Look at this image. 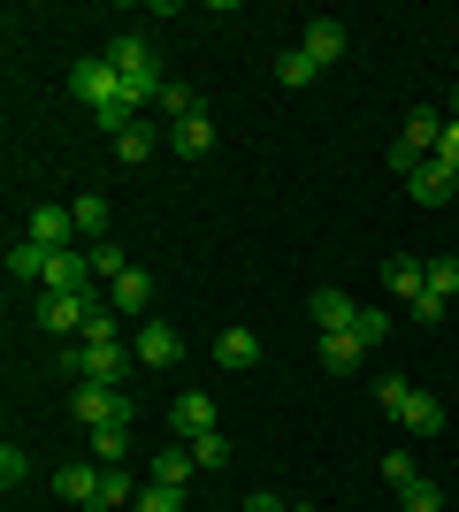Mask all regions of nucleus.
I'll return each instance as SVG.
<instances>
[{
	"label": "nucleus",
	"mask_w": 459,
	"mask_h": 512,
	"mask_svg": "<svg viewBox=\"0 0 459 512\" xmlns=\"http://www.w3.org/2000/svg\"><path fill=\"white\" fill-rule=\"evenodd\" d=\"M314 77H322V69L306 62L299 46H291V54H276V85H314Z\"/></svg>",
	"instance_id": "27"
},
{
	"label": "nucleus",
	"mask_w": 459,
	"mask_h": 512,
	"mask_svg": "<svg viewBox=\"0 0 459 512\" xmlns=\"http://www.w3.org/2000/svg\"><path fill=\"white\" fill-rule=\"evenodd\" d=\"M100 306H108V299H100V283H92V291H77V299H54V291H39V299H31V314H39V329H62V337L77 329V337H85V321L100 314Z\"/></svg>",
	"instance_id": "4"
},
{
	"label": "nucleus",
	"mask_w": 459,
	"mask_h": 512,
	"mask_svg": "<svg viewBox=\"0 0 459 512\" xmlns=\"http://www.w3.org/2000/svg\"><path fill=\"white\" fill-rule=\"evenodd\" d=\"M192 459H199L207 474H215V467H230V436H222V428H215V436H199V444H192Z\"/></svg>",
	"instance_id": "31"
},
{
	"label": "nucleus",
	"mask_w": 459,
	"mask_h": 512,
	"mask_svg": "<svg viewBox=\"0 0 459 512\" xmlns=\"http://www.w3.org/2000/svg\"><path fill=\"white\" fill-rule=\"evenodd\" d=\"M437 161H444V169L459 176V123H444V146H437Z\"/></svg>",
	"instance_id": "38"
},
{
	"label": "nucleus",
	"mask_w": 459,
	"mask_h": 512,
	"mask_svg": "<svg viewBox=\"0 0 459 512\" xmlns=\"http://www.w3.org/2000/svg\"><path fill=\"white\" fill-rule=\"evenodd\" d=\"M62 367H69V383H108V390L131 383V352L123 344H69Z\"/></svg>",
	"instance_id": "2"
},
{
	"label": "nucleus",
	"mask_w": 459,
	"mask_h": 512,
	"mask_svg": "<svg viewBox=\"0 0 459 512\" xmlns=\"http://www.w3.org/2000/svg\"><path fill=\"white\" fill-rule=\"evenodd\" d=\"M291 512H322V505H291Z\"/></svg>",
	"instance_id": "41"
},
{
	"label": "nucleus",
	"mask_w": 459,
	"mask_h": 512,
	"mask_svg": "<svg viewBox=\"0 0 459 512\" xmlns=\"http://www.w3.org/2000/svg\"><path fill=\"white\" fill-rule=\"evenodd\" d=\"M0 482H8V490H16V482H31V451L0 444Z\"/></svg>",
	"instance_id": "35"
},
{
	"label": "nucleus",
	"mask_w": 459,
	"mask_h": 512,
	"mask_svg": "<svg viewBox=\"0 0 459 512\" xmlns=\"http://www.w3.org/2000/svg\"><path fill=\"white\" fill-rule=\"evenodd\" d=\"M161 146H169V138H161L153 123H138V130H123V138H115V161H123V169H146Z\"/></svg>",
	"instance_id": "19"
},
{
	"label": "nucleus",
	"mask_w": 459,
	"mask_h": 512,
	"mask_svg": "<svg viewBox=\"0 0 459 512\" xmlns=\"http://www.w3.org/2000/svg\"><path fill=\"white\" fill-rule=\"evenodd\" d=\"M39 291H54V299H77V291H92V260L77 253V245L46 253V283H39Z\"/></svg>",
	"instance_id": "6"
},
{
	"label": "nucleus",
	"mask_w": 459,
	"mask_h": 512,
	"mask_svg": "<svg viewBox=\"0 0 459 512\" xmlns=\"http://www.w3.org/2000/svg\"><path fill=\"white\" fill-rule=\"evenodd\" d=\"M169 421H176L184 444H199V436H215V398H207V390H184V398L169 406Z\"/></svg>",
	"instance_id": "10"
},
{
	"label": "nucleus",
	"mask_w": 459,
	"mask_h": 512,
	"mask_svg": "<svg viewBox=\"0 0 459 512\" xmlns=\"http://www.w3.org/2000/svg\"><path fill=\"white\" fill-rule=\"evenodd\" d=\"M69 413H77V428H115V421H131V398L123 390H108V383H77L69 390Z\"/></svg>",
	"instance_id": "3"
},
{
	"label": "nucleus",
	"mask_w": 459,
	"mask_h": 512,
	"mask_svg": "<svg viewBox=\"0 0 459 512\" xmlns=\"http://www.w3.org/2000/svg\"><path fill=\"white\" fill-rule=\"evenodd\" d=\"M108 199H100V192H85V199H77V207H69V222H77V237H92V245H100V237H108Z\"/></svg>",
	"instance_id": "22"
},
{
	"label": "nucleus",
	"mask_w": 459,
	"mask_h": 512,
	"mask_svg": "<svg viewBox=\"0 0 459 512\" xmlns=\"http://www.w3.org/2000/svg\"><path fill=\"white\" fill-rule=\"evenodd\" d=\"M352 337H360V344H383V337H391V314H383V306H360Z\"/></svg>",
	"instance_id": "30"
},
{
	"label": "nucleus",
	"mask_w": 459,
	"mask_h": 512,
	"mask_svg": "<svg viewBox=\"0 0 459 512\" xmlns=\"http://www.w3.org/2000/svg\"><path fill=\"white\" fill-rule=\"evenodd\" d=\"M123 505H131V474L108 467V482H100V512H123Z\"/></svg>",
	"instance_id": "33"
},
{
	"label": "nucleus",
	"mask_w": 459,
	"mask_h": 512,
	"mask_svg": "<svg viewBox=\"0 0 459 512\" xmlns=\"http://www.w3.org/2000/svg\"><path fill=\"white\" fill-rule=\"evenodd\" d=\"M398 428H406V436H444V406L429 398V390H414L406 413H398Z\"/></svg>",
	"instance_id": "20"
},
{
	"label": "nucleus",
	"mask_w": 459,
	"mask_h": 512,
	"mask_svg": "<svg viewBox=\"0 0 459 512\" xmlns=\"http://www.w3.org/2000/svg\"><path fill=\"white\" fill-rule=\"evenodd\" d=\"M100 482H108V467H100V459H69V467L54 474V490H62L69 505H85V512H100Z\"/></svg>",
	"instance_id": "8"
},
{
	"label": "nucleus",
	"mask_w": 459,
	"mask_h": 512,
	"mask_svg": "<svg viewBox=\"0 0 459 512\" xmlns=\"http://www.w3.org/2000/svg\"><path fill=\"white\" fill-rule=\"evenodd\" d=\"M123 451H131V421L92 428V451H85V459H100V467H123Z\"/></svg>",
	"instance_id": "25"
},
{
	"label": "nucleus",
	"mask_w": 459,
	"mask_h": 512,
	"mask_svg": "<svg viewBox=\"0 0 459 512\" xmlns=\"http://www.w3.org/2000/svg\"><path fill=\"white\" fill-rule=\"evenodd\" d=\"M184 360V337L169 321H138V367H176Z\"/></svg>",
	"instance_id": "13"
},
{
	"label": "nucleus",
	"mask_w": 459,
	"mask_h": 512,
	"mask_svg": "<svg viewBox=\"0 0 459 512\" xmlns=\"http://www.w3.org/2000/svg\"><path fill=\"white\" fill-rule=\"evenodd\" d=\"M429 299H459V260H429Z\"/></svg>",
	"instance_id": "28"
},
{
	"label": "nucleus",
	"mask_w": 459,
	"mask_h": 512,
	"mask_svg": "<svg viewBox=\"0 0 459 512\" xmlns=\"http://www.w3.org/2000/svg\"><path fill=\"white\" fill-rule=\"evenodd\" d=\"M169 146L184 153V161H207V153H215V115L199 107V115H184V123H169Z\"/></svg>",
	"instance_id": "14"
},
{
	"label": "nucleus",
	"mask_w": 459,
	"mask_h": 512,
	"mask_svg": "<svg viewBox=\"0 0 459 512\" xmlns=\"http://www.w3.org/2000/svg\"><path fill=\"white\" fill-rule=\"evenodd\" d=\"M69 92H77V100H85L92 115H100L108 100H123V77H115V62H108V54H85V62L69 69Z\"/></svg>",
	"instance_id": "5"
},
{
	"label": "nucleus",
	"mask_w": 459,
	"mask_h": 512,
	"mask_svg": "<svg viewBox=\"0 0 459 512\" xmlns=\"http://www.w3.org/2000/svg\"><path fill=\"white\" fill-rule=\"evenodd\" d=\"M345 46H352L345 23H337V16H314V23H306V39H299V54L314 69H329V62H345Z\"/></svg>",
	"instance_id": "7"
},
{
	"label": "nucleus",
	"mask_w": 459,
	"mask_h": 512,
	"mask_svg": "<svg viewBox=\"0 0 459 512\" xmlns=\"http://www.w3.org/2000/svg\"><path fill=\"white\" fill-rule=\"evenodd\" d=\"M23 237H31V245H46V253H62V245H77V222H69V207H31Z\"/></svg>",
	"instance_id": "12"
},
{
	"label": "nucleus",
	"mask_w": 459,
	"mask_h": 512,
	"mask_svg": "<svg viewBox=\"0 0 459 512\" xmlns=\"http://www.w3.org/2000/svg\"><path fill=\"white\" fill-rule=\"evenodd\" d=\"M406 398H414V383H398V375H383V383H375V406L391 413V421L406 413Z\"/></svg>",
	"instance_id": "32"
},
{
	"label": "nucleus",
	"mask_w": 459,
	"mask_h": 512,
	"mask_svg": "<svg viewBox=\"0 0 459 512\" xmlns=\"http://www.w3.org/2000/svg\"><path fill=\"white\" fill-rule=\"evenodd\" d=\"M245 512H291V505H284V497H268V490H253V497H245Z\"/></svg>",
	"instance_id": "39"
},
{
	"label": "nucleus",
	"mask_w": 459,
	"mask_h": 512,
	"mask_svg": "<svg viewBox=\"0 0 459 512\" xmlns=\"http://www.w3.org/2000/svg\"><path fill=\"white\" fill-rule=\"evenodd\" d=\"M398 146H414L421 161H437V146H444V115H437V107H414V115H406V130H398Z\"/></svg>",
	"instance_id": "15"
},
{
	"label": "nucleus",
	"mask_w": 459,
	"mask_h": 512,
	"mask_svg": "<svg viewBox=\"0 0 459 512\" xmlns=\"http://www.w3.org/2000/svg\"><path fill=\"white\" fill-rule=\"evenodd\" d=\"M406 192H414L421 207H459V176L444 169V161H421V169L406 176Z\"/></svg>",
	"instance_id": "9"
},
{
	"label": "nucleus",
	"mask_w": 459,
	"mask_h": 512,
	"mask_svg": "<svg viewBox=\"0 0 459 512\" xmlns=\"http://www.w3.org/2000/svg\"><path fill=\"white\" fill-rule=\"evenodd\" d=\"M398 497H406V512H444V490H437V482H406Z\"/></svg>",
	"instance_id": "34"
},
{
	"label": "nucleus",
	"mask_w": 459,
	"mask_h": 512,
	"mask_svg": "<svg viewBox=\"0 0 459 512\" xmlns=\"http://www.w3.org/2000/svg\"><path fill=\"white\" fill-rule=\"evenodd\" d=\"M383 482H391V490H406V482H421V474H414V451H383Z\"/></svg>",
	"instance_id": "36"
},
{
	"label": "nucleus",
	"mask_w": 459,
	"mask_h": 512,
	"mask_svg": "<svg viewBox=\"0 0 459 512\" xmlns=\"http://www.w3.org/2000/svg\"><path fill=\"white\" fill-rule=\"evenodd\" d=\"M215 360L222 367H261V337H253V329H222V337H215Z\"/></svg>",
	"instance_id": "21"
},
{
	"label": "nucleus",
	"mask_w": 459,
	"mask_h": 512,
	"mask_svg": "<svg viewBox=\"0 0 459 512\" xmlns=\"http://www.w3.org/2000/svg\"><path fill=\"white\" fill-rule=\"evenodd\" d=\"M138 512H184V490H161V482H146V490H138Z\"/></svg>",
	"instance_id": "37"
},
{
	"label": "nucleus",
	"mask_w": 459,
	"mask_h": 512,
	"mask_svg": "<svg viewBox=\"0 0 459 512\" xmlns=\"http://www.w3.org/2000/svg\"><path fill=\"white\" fill-rule=\"evenodd\" d=\"M108 306H115V314H146V306H153V276H146V268L115 276V283H108Z\"/></svg>",
	"instance_id": "17"
},
{
	"label": "nucleus",
	"mask_w": 459,
	"mask_h": 512,
	"mask_svg": "<svg viewBox=\"0 0 459 512\" xmlns=\"http://www.w3.org/2000/svg\"><path fill=\"white\" fill-rule=\"evenodd\" d=\"M444 123H459V85H452V107H444Z\"/></svg>",
	"instance_id": "40"
},
{
	"label": "nucleus",
	"mask_w": 459,
	"mask_h": 512,
	"mask_svg": "<svg viewBox=\"0 0 459 512\" xmlns=\"http://www.w3.org/2000/svg\"><path fill=\"white\" fill-rule=\"evenodd\" d=\"M8 276H16V283H46V245L16 237V245H8Z\"/></svg>",
	"instance_id": "23"
},
{
	"label": "nucleus",
	"mask_w": 459,
	"mask_h": 512,
	"mask_svg": "<svg viewBox=\"0 0 459 512\" xmlns=\"http://www.w3.org/2000/svg\"><path fill=\"white\" fill-rule=\"evenodd\" d=\"M108 62H115V77H123V100L146 115V107L161 100V69H153V46H146V39H115V46H108Z\"/></svg>",
	"instance_id": "1"
},
{
	"label": "nucleus",
	"mask_w": 459,
	"mask_h": 512,
	"mask_svg": "<svg viewBox=\"0 0 459 512\" xmlns=\"http://www.w3.org/2000/svg\"><path fill=\"white\" fill-rule=\"evenodd\" d=\"M199 474V459H192V444L184 451H153V467H146V482H161V490H184Z\"/></svg>",
	"instance_id": "18"
},
{
	"label": "nucleus",
	"mask_w": 459,
	"mask_h": 512,
	"mask_svg": "<svg viewBox=\"0 0 459 512\" xmlns=\"http://www.w3.org/2000/svg\"><path fill=\"white\" fill-rule=\"evenodd\" d=\"M85 260H92V283H100V276H108V283H115V276H131V260L115 253L108 237H100V245H92V253H85Z\"/></svg>",
	"instance_id": "26"
},
{
	"label": "nucleus",
	"mask_w": 459,
	"mask_h": 512,
	"mask_svg": "<svg viewBox=\"0 0 459 512\" xmlns=\"http://www.w3.org/2000/svg\"><path fill=\"white\" fill-rule=\"evenodd\" d=\"M383 291L414 306L421 291H429V260H414V253H391V260H383Z\"/></svg>",
	"instance_id": "11"
},
{
	"label": "nucleus",
	"mask_w": 459,
	"mask_h": 512,
	"mask_svg": "<svg viewBox=\"0 0 459 512\" xmlns=\"http://www.w3.org/2000/svg\"><path fill=\"white\" fill-rule=\"evenodd\" d=\"M161 115H169V123H184V115H199V100H192V85H161Z\"/></svg>",
	"instance_id": "29"
},
{
	"label": "nucleus",
	"mask_w": 459,
	"mask_h": 512,
	"mask_svg": "<svg viewBox=\"0 0 459 512\" xmlns=\"http://www.w3.org/2000/svg\"><path fill=\"white\" fill-rule=\"evenodd\" d=\"M306 314H314V329H322V337H337V329H352V321H360V306L345 299V291H314V306H306Z\"/></svg>",
	"instance_id": "16"
},
{
	"label": "nucleus",
	"mask_w": 459,
	"mask_h": 512,
	"mask_svg": "<svg viewBox=\"0 0 459 512\" xmlns=\"http://www.w3.org/2000/svg\"><path fill=\"white\" fill-rule=\"evenodd\" d=\"M360 352H368V344L352 337V329H337V337H322V367H329V375H352V367H360Z\"/></svg>",
	"instance_id": "24"
}]
</instances>
